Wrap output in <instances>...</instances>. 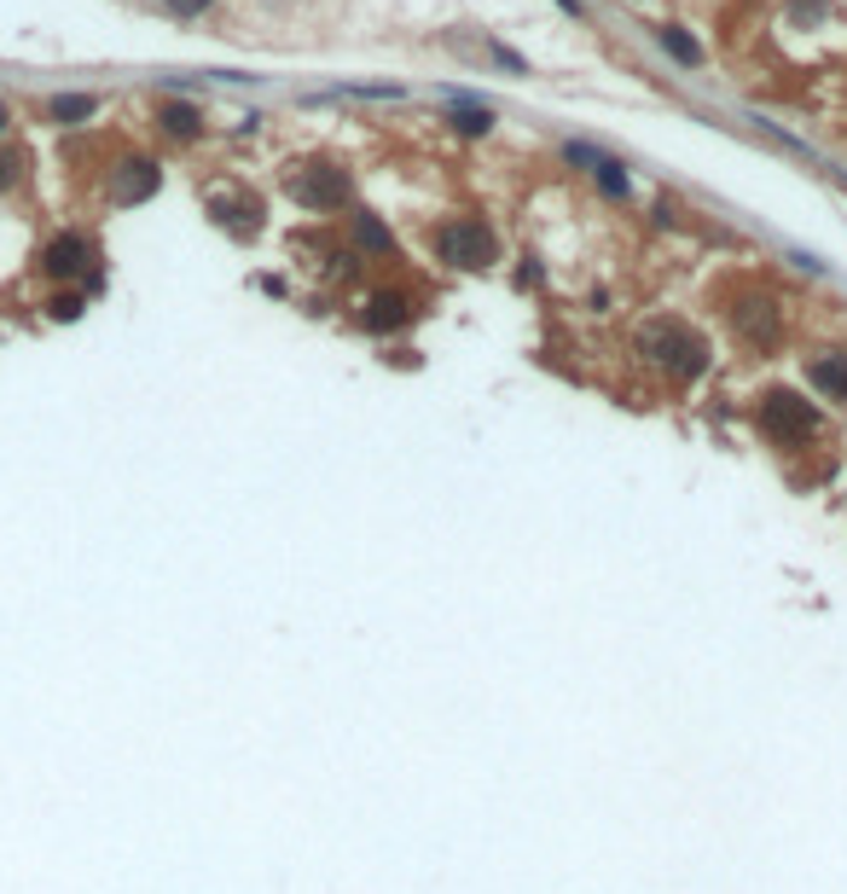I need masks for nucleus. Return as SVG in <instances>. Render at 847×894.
Returning a JSON list of instances; mask_svg holds the SVG:
<instances>
[{
  "label": "nucleus",
  "instance_id": "f257e3e1",
  "mask_svg": "<svg viewBox=\"0 0 847 894\" xmlns=\"http://www.w3.org/2000/svg\"><path fill=\"white\" fill-rule=\"evenodd\" d=\"M633 354L668 390H691V383H703L715 373V343H708L685 314H650L645 326L633 331Z\"/></svg>",
  "mask_w": 847,
  "mask_h": 894
},
{
  "label": "nucleus",
  "instance_id": "f03ea898",
  "mask_svg": "<svg viewBox=\"0 0 847 894\" xmlns=\"http://www.w3.org/2000/svg\"><path fill=\"white\" fill-rule=\"evenodd\" d=\"M279 192L302 215H343V210H354V168L343 158H326V151L291 158L279 168Z\"/></svg>",
  "mask_w": 847,
  "mask_h": 894
},
{
  "label": "nucleus",
  "instance_id": "7ed1b4c3",
  "mask_svg": "<svg viewBox=\"0 0 847 894\" xmlns=\"http://www.w3.org/2000/svg\"><path fill=\"white\" fill-rule=\"evenodd\" d=\"M720 319L749 354H772L784 343V297L760 279H737L720 291Z\"/></svg>",
  "mask_w": 847,
  "mask_h": 894
},
{
  "label": "nucleus",
  "instance_id": "20e7f679",
  "mask_svg": "<svg viewBox=\"0 0 847 894\" xmlns=\"http://www.w3.org/2000/svg\"><path fill=\"white\" fill-rule=\"evenodd\" d=\"M755 436L767 442L772 453H801L819 442V430H824V413L812 407V401L801 390H789V383H772V390H760L755 395Z\"/></svg>",
  "mask_w": 847,
  "mask_h": 894
},
{
  "label": "nucleus",
  "instance_id": "39448f33",
  "mask_svg": "<svg viewBox=\"0 0 847 894\" xmlns=\"http://www.w3.org/2000/svg\"><path fill=\"white\" fill-rule=\"evenodd\" d=\"M423 250L453 274H488L500 262V232L482 215H442V222L423 227Z\"/></svg>",
  "mask_w": 847,
  "mask_h": 894
},
{
  "label": "nucleus",
  "instance_id": "423d86ee",
  "mask_svg": "<svg viewBox=\"0 0 847 894\" xmlns=\"http://www.w3.org/2000/svg\"><path fill=\"white\" fill-rule=\"evenodd\" d=\"M36 267L47 285H88V274H99L105 267V256H99V239L81 227H59L53 239H47L36 250Z\"/></svg>",
  "mask_w": 847,
  "mask_h": 894
},
{
  "label": "nucleus",
  "instance_id": "0eeeda50",
  "mask_svg": "<svg viewBox=\"0 0 847 894\" xmlns=\"http://www.w3.org/2000/svg\"><path fill=\"white\" fill-rule=\"evenodd\" d=\"M418 319H423V302H418V291H406V285H378V291H366L361 309H354V326L366 337H378V343L413 331Z\"/></svg>",
  "mask_w": 847,
  "mask_h": 894
},
{
  "label": "nucleus",
  "instance_id": "6e6552de",
  "mask_svg": "<svg viewBox=\"0 0 847 894\" xmlns=\"http://www.w3.org/2000/svg\"><path fill=\"white\" fill-rule=\"evenodd\" d=\"M163 192V163L146 158V151H123L105 175V198L116 210H134V204H151Z\"/></svg>",
  "mask_w": 847,
  "mask_h": 894
},
{
  "label": "nucleus",
  "instance_id": "1a4fd4ad",
  "mask_svg": "<svg viewBox=\"0 0 847 894\" xmlns=\"http://www.w3.org/2000/svg\"><path fill=\"white\" fill-rule=\"evenodd\" d=\"M203 210H210V222L227 232V239H262V227H267V198L262 192H250V187H232V192H210L203 198Z\"/></svg>",
  "mask_w": 847,
  "mask_h": 894
},
{
  "label": "nucleus",
  "instance_id": "9d476101",
  "mask_svg": "<svg viewBox=\"0 0 847 894\" xmlns=\"http://www.w3.org/2000/svg\"><path fill=\"white\" fill-rule=\"evenodd\" d=\"M151 123H157L163 140H175V146H198L203 134H210V116H203L198 99H180V93H168L151 105Z\"/></svg>",
  "mask_w": 847,
  "mask_h": 894
},
{
  "label": "nucleus",
  "instance_id": "9b49d317",
  "mask_svg": "<svg viewBox=\"0 0 847 894\" xmlns=\"http://www.w3.org/2000/svg\"><path fill=\"white\" fill-rule=\"evenodd\" d=\"M807 390L819 401H830V407H847V349L807 354Z\"/></svg>",
  "mask_w": 847,
  "mask_h": 894
},
{
  "label": "nucleus",
  "instance_id": "f8f14e48",
  "mask_svg": "<svg viewBox=\"0 0 847 894\" xmlns=\"http://www.w3.org/2000/svg\"><path fill=\"white\" fill-rule=\"evenodd\" d=\"M442 123L459 134V140H488V134H494V123H500V111L488 105V99H477V93H453Z\"/></svg>",
  "mask_w": 847,
  "mask_h": 894
},
{
  "label": "nucleus",
  "instance_id": "ddd939ff",
  "mask_svg": "<svg viewBox=\"0 0 847 894\" xmlns=\"http://www.w3.org/2000/svg\"><path fill=\"white\" fill-rule=\"evenodd\" d=\"M343 227H349V244L354 250H361V256L366 262H395V232H389L383 222H378V215H371V210H361V204H354L349 215H343Z\"/></svg>",
  "mask_w": 847,
  "mask_h": 894
},
{
  "label": "nucleus",
  "instance_id": "4468645a",
  "mask_svg": "<svg viewBox=\"0 0 847 894\" xmlns=\"http://www.w3.org/2000/svg\"><path fill=\"white\" fill-rule=\"evenodd\" d=\"M99 116V93H47L41 99V123L53 128H81Z\"/></svg>",
  "mask_w": 847,
  "mask_h": 894
},
{
  "label": "nucleus",
  "instance_id": "2eb2a0df",
  "mask_svg": "<svg viewBox=\"0 0 847 894\" xmlns=\"http://www.w3.org/2000/svg\"><path fill=\"white\" fill-rule=\"evenodd\" d=\"M586 180L604 192V204H633V175H627V163L609 158V151H598V163L586 168Z\"/></svg>",
  "mask_w": 847,
  "mask_h": 894
},
{
  "label": "nucleus",
  "instance_id": "dca6fc26",
  "mask_svg": "<svg viewBox=\"0 0 847 894\" xmlns=\"http://www.w3.org/2000/svg\"><path fill=\"white\" fill-rule=\"evenodd\" d=\"M656 47H662V53L673 59V64H685V71H703V41L691 36L685 24H656Z\"/></svg>",
  "mask_w": 847,
  "mask_h": 894
},
{
  "label": "nucleus",
  "instance_id": "f3484780",
  "mask_svg": "<svg viewBox=\"0 0 847 894\" xmlns=\"http://www.w3.org/2000/svg\"><path fill=\"white\" fill-rule=\"evenodd\" d=\"M88 302H93V297L81 291V285H53V291L41 297V314L53 319V326H76V319L88 314Z\"/></svg>",
  "mask_w": 847,
  "mask_h": 894
},
{
  "label": "nucleus",
  "instance_id": "a211bd4d",
  "mask_svg": "<svg viewBox=\"0 0 847 894\" xmlns=\"http://www.w3.org/2000/svg\"><path fill=\"white\" fill-rule=\"evenodd\" d=\"M24 175H29L24 146H7V140H0V198H7V192H18V187H24Z\"/></svg>",
  "mask_w": 847,
  "mask_h": 894
},
{
  "label": "nucleus",
  "instance_id": "6ab92c4d",
  "mask_svg": "<svg viewBox=\"0 0 847 894\" xmlns=\"http://www.w3.org/2000/svg\"><path fill=\"white\" fill-rule=\"evenodd\" d=\"M157 7L175 24H198V18H210V12H215V0H157Z\"/></svg>",
  "mask_w": 847,
  "mask_h": 894
},
{
  "label": "nucleus",
  "instance_id": "aec40b11",
  "mask_svg": "<svg viewBox=\"0 0 847 894\" xmlns=\"http://www.w3.org/2000/svg\"><path fill=\"white\" fill-rule=\"evenodd\" d=\"M830 0H789V24H824Z\"/></svg>",
  "mask_w": 847,
  "mask_h": 894
},
{
  "label": "nucleus",
  "instance_id": "412c9836",
  "mask_svg": "<svg viewBox=\"0 0 847 894\" xmlns=\"http://www.w3.org/2000/svg\"><path fill=\"white\" fill-rule=\"evenodd\" d=\"M488 59H494L500 71H511V76H529V59H522V53H511V47H505V41H488Z\"/></svg>",
  "mask_w": 847,
  "mask_h": 894
},
{
  "label": "nucleus",
  "instance_id": "4be33fe9",
  "mask_svg": "<svg viewBox=\"0 0 847 894\" xmlns=\"http://www.w3.org/2000/svg\"><path fill=\"white\" fill-rule=\"evenodd\" d=\"M517 285H522V291H540V285H546V267H540L534 256H522L517 262Z\"/></svg>",
  "mask_w": 847,
  "mask_h": 894
},
{
  "label": "nucleus",
  "instance_id": "5701e85b",
  "mask_svg": "<svg viewBox=\"0 0 847 894\" xmlns=\"http://www.w3.org/2000/svg\"><path fill=\"white\" fill-rule=\"evenodd\" d=\"M650 222H656V227H680V204H673V198H656V204H650Z\"/></svg>",
  "mask_w": 847,
  "mask_h": 894
},
{
  "label": "nucleus",
  "instance_id": "b1692460",
  "mask_svg": "<svg viewBox=\"0 0 847 894\" xmlns=\"http://www.w3.org/2000/svg\"><path fill=\"white\" fill-rule=\"evenodd\" d=\"M552 7L564 12V18H574V24H586V18H592V12H586V0H552Z\"/></svg>",
  "mask_w": 847,
  "mask_h": 894
},
{
  "label": "nucleus",
  "instance_id": "393cba45",
  "mask_svg": "<svg viewBox=\"0 0 847 894\" xmlns=\"http://www.w3.org/2000/svg\"><path fill=\"white\" fill-rule=\"evenodd\" d=\"M256 285H262V291H267V297H285V291H291V285H285V279H279V274H262V279H256Z\"/></svg>",
  "mask_w": 847,
  "mask_h": 894
},
{
  "label": "nucleus",
  "instance_id": "a878e982",
  "mask_svg": "<svg viewBox=\"0 0 847 894\" xmlns=\"http://www.w3.org/2000/svg\"><path fill=\"white\" fill-rule=\"evenodd\" d=\"M7 134H12V105L0 99V140H7Z\"/></svg>",
  "mask_w": 847,
  "mask_h": 894
}]
</instances>
